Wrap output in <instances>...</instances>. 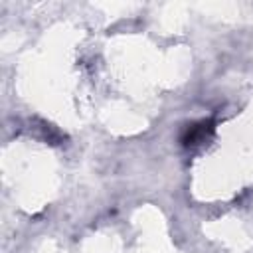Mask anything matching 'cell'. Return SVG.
<instances>
[{
    "instance_id": "cell-1",
    "label": "cell",
    "mask_w": 253,
    "mask_h": 253,
    "mask_svg": "<svg viewBox=\"0 0 253 253\" xmlns=\"http://www.w3.org/2000/svg\"><path fill=\"white\" fill-rule=\"evenodd\" d=\"M215 123L211 119H204V121H198V123H192L184 128L180 140H182V146L190 148V146H196V144H202L206 142L211 134H213V126Z\"/></svg>"
}]
</instances>
